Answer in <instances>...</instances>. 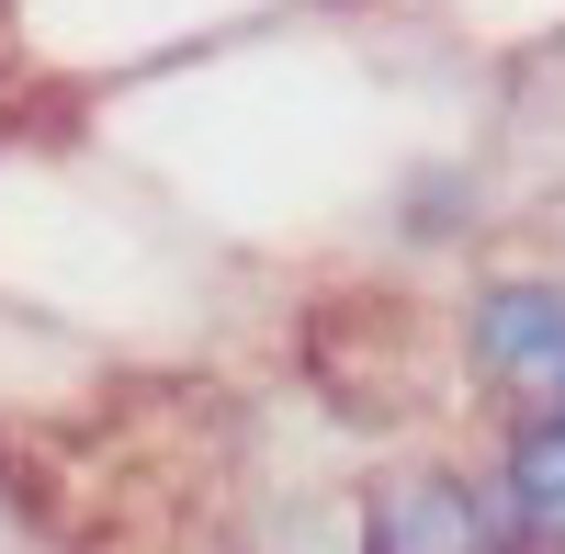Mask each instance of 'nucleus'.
<instances>
[{
	"instance_id": "f03ea898",
	"label": "nucleus",
	"mask_w": 565,
	"mask_h": 554,
	"mask_svg": "<svg viewBox=\"0 0 565 554\" xmlns=\"http://www.w3.org/2000/svg\"><path fill=\"white\" fill-rule=\"evenodd\" d=\"M498 498L487 476H452V465H407L373 487L362 510V554H498Z\"/></svg>"
},
{
	"instance_id": "7ed1b4c3",
	"label": "nucleus",
	"mask_w": 565,
	"mask_h": 554,
	"mask_svg": "<svg viewBox=\"0 0 565 554\" xmlns=\"http://www.w3.org/2000/svg\"><path fill=\"white\" fill-rule=\"evenodd\" d=\"M487 498H498V532L521 554H565V407H509Z\"/></svg>"
},
{
	"instance_id": "f257e3e1",
	"label": "nucleus",
	"mask_w": 565,
	"mask_h": 554,
	"mask_svg": "<svg viewBox=\"0 0 565 554\" xmlns=\"http://www.w3.org/2000/svg\"><path fill=\"white\" fill-rule=\"evenodd\" d=\"M463 362L498 407H565V271H487L463 295Z\"/></svg>"
}]
</instances>
